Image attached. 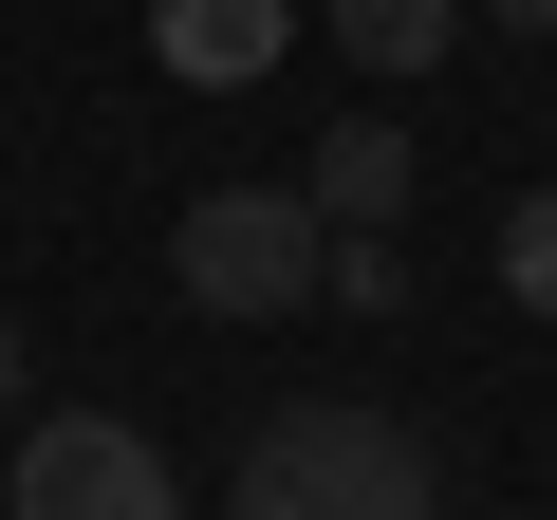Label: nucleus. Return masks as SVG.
I'll return each instance as SVG.
<instances>
[{
  "label": "nucleus",
  "mask_w": 557,
  "mask_h": 520,
  "mask_svg": "<svg viewBox=\"0 0 557 520\" xmlns=\"http://www.w3.org/2000/svg\"><path fill=\"white\" fill-rule=\"evenodd\" d=\"M0 428H20V335H0Z\"/></svg>",
  "instance_id": "9"
},
{
  "label": "nucleus",
  "mask_w": 557,
  "mask_h": 520,
  "mask_svg": "<svg viewBox=\"0 0 557 520\" xmlns=\"http://www.w3.org/2000/svg\"><path fill=\"white\" fill-rule=\"evenodd\" d=\"M317 20H335V57H354V75H391V94H409V75H446L465 0H317Z\"/></svg>",
  "instance_id": "6"
},
{
  "label": "nucleus",
  "mask_w": 557,
  "mask_h": 520,
  "mask_svg": "<svg viewBox=\"0 0 557 520\" xmlns=\"http://www.w3.org/2000/svg\"><path fill=\"white\" fill-rule=\"evenodd\" d=\"M502 280H520V298L557 317V186H539V205H502Z\"/></svg>",
  "instance_id": "7"
},
{
  "label": "nucleus",
  "mask_w": 557,
  "mask_h": 520,
  "mask_svg": "<svg viewBox=\"0 0 557 520\" xmlns=\"http://www.w3.org/2000/svg\"><path fill=\"white\" fill-rule=\"evenodd\" d=\"M465 20H502V38H557V0H465Z\"/></svg>",
  "instance_id": "8"
},
{
  "label": "nucleus",
  "mask_w": 557,
  "mask_h": 520,
  "mask_svg": "<svg viewBox=\"0 0 557 520\" xmlns=\"http://www.w3.org/2000/svg\"><path fill=\"white\" fill-rule=\"evenodd\" d=\"M317 260H335L317 186H205V205L168 223V280H186V317H298V298H317Z\"/></svg>",
  "instance_id": "2"
},
{
  "label": "nucleus",
  "mask_w": 557,
  "mask_h": 520,
  "mask_svg": "<svg viewBox=\"0 0 557 520\" xmlns=\"http://www.w3.org/2000/svg\"><path fill=\"white\" fill-rule=\"evenodd\" d=\"M298 186H317V223H391V205H409V186H428V149H409V131H391V112H335V131H317V168H298Z\"/></svg>",
  "instance_id": "5"
},
{
  "label": "nucleus",
  "mask_w": 557,
  "mask_h": 520,
  "mask_svg": "<svg viewBox=\"0 0 557 520\" xmlns=\"http://www.w3.org/2000/svg\"><path fill=\"white\" fill-rule=\"evenodd\" d=\"M223 520H446V465H428V428H409V409L298 391V409H260V428H242Z\"/></svg>",
  "instance_id": "1"
},
{
  "label": "nucleus",
  "mask_w": 557,
  "mask_h": 520,
  "mask_svg": "<svg viewBox=\"0 0 557 520\" xmlns=\"http://www.w3.org/2000/svg\"><path fill=\"white\" fill-rule=\"evenodd\" d=\"M0 520H186V483L131 409H38L0 446Z\"/></svg>",
  "instance_id": "3"
},
{
  "label": "nucleus",
  "mask_w": 557,
  "mask_h": 520,
  "mask_svg": "<svg viewBox=\"0 0 557 520\" xmlns=\"http://www.w3.org/2000/svg\"><path fill=\"white\" fill-rule=\"evenodd\" d=\"M149 38H168V75L242 94V75H278V38H298V0H149Z\"/></svg>",
  "instance_id": "4"
}]
</instances>
